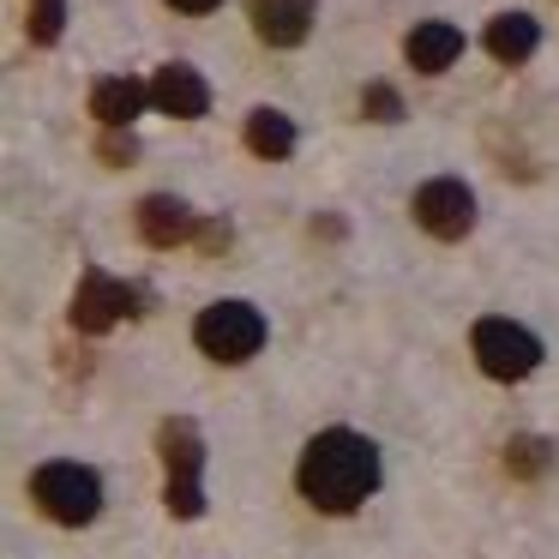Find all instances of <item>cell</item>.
I'll return each instance as SVG.
<instances>
[{"label":"cell","mask_w":559,"mask_h":559,"mask_svg":"<svg viewBox=\"0 0 559 559\" xmlns=\"http://www.w3.org/2000/svg\"><path fill=\"white\" fill-rule=\"evenodd\" d=\"M295 481H301L307 506L343 518V511H355L379 487V451H373V439L349 433V427H325L319 439H307Z\"/></svg>","instance_id":"6da1fadb"},{"label":"cell","mask_w":559,"mask_h":559,"mask_svg":"<svg viewBox=\"0 0 559 559\" xmlns=\"http://www.w3.org/2000/svg\"><path fill=\"white\" fill-rule=\"evenodd\" d=\"M31 499L43 506V518L79 530V523H91L103 511V481L85 463H43V469L31 475Z\"/></svg>","instance_id":"7a4b0ae2"},{"label":"cell","mask_w":559,"mask_h":559,"mask_svg":"<svg viewBox=\"0 0 559 559\" xmlns=\"http://www.w3.org/2000/svg\"><path fill=\"white\" fill-rule=\"evenodd\" d=\"M193 343L211 355V361L241 367V361H253L259 343H265V313H259V307H247V301H217V307H205V313H199Z\"/></svg>","instance_id":"3957f363"},{"label":"cell","mask_w":559,"mask_h":559,"mask_svg":"<svg viewBox=\"0 0 559 559\" xmlns=\"http://www.w3.org/2000/svg\"><path fill=\"white\" fill-rule=\"evenodd\" d=\"M475 361H481L487 379H530L535 367H542V337L523 325H511V319H481L475 325Z\"/></svg>","instance_id":"277c9868"},{"label":"cell","mask_w":559,"mask_h":559,"mask_svg":"<svg viewBox=\"0 0 559 559\" xmlns=\"http://www.w3.org/2000/svg\"><path fill=\"white\" fill-rule=\"evenodd\" d=\"M133 301H139V295L127 289L121 277H109V271H85V277H79V289H73V307H67V313H73V325H79V331H91V337H97V331L121 325V319L133 313Z\"/></svg>","instance_id":"5b68a950"},{"label":"cell","mask_w":559,"mask_h":559,"mask_svg":"<svg viewBox=\"0 0 559 559\" xmlns=\"http://www.w3.org/2000/svg\"><path fill=\"white\" fill-rule=\"evenodd\" d=\"M415 223L439 241H463L475 229V193L463 181H427L415 193Z\"/></svg>","instance_id":"8992f818"},{"label":"cell","mask_w":559,"mask_h":559,"mask_svg":"<svg viewBox=\"0 0 559 559\" xmlns=\"http://www.w3.org/2000/svg\"><path fill=\"white\" fill-rule=\"evenodd\" d=\"M247 19H253V37L271 43V49H295L307 43L319 19V0H247Z\"/></svg>","instance_id":"52a82bcc"},{"label":"cell","mask_w":559,"mask_h":559,"mask_svg":"<svg viewBox=\"0 0 559 559\" xmlns=\"http://www.w3.org/2000/svg\"><path fill=\"white\" fill-rule=\"evenodd\" d=\"M151 103H157L163 115H175V121H199V115L211 109V85L199 79V67L169 61V67H157V79H151Z\"/></svg>","instance_id":"ba28073f"},{"label":"cell","mask_w":559,"mask_h":559,"mask_svg":"<svg viewBox=\"0 0 559 559\" xmlns=\"http://www.w3.org/2000/svg\"><path fill=\"white\" fill-rule=\"evenodd\" d=\"M139 235H145V247H181V241H193L199 235V217L181 205V199H169V193H151L145 205H139Z\"/></svg>","instance_id":"9c48e42d"},{"label":"cell","mask_w":559,"mask_h":559,"mask_svg":"<svg viewBox=\"0 0 559 559\" xmlns=\"http://www.w3.org/2000/svg\"><path fill=\"white\" fill-rule=\"evenodd\" d=\"M403 55H409L415 73H445L463 55V31L445 25V19H427V25H415L409 37H403Z\"/></svg>","instance_id":"30bf717a"},{"label":"cell","mask_w":559,"mask_h":559,"mask_svg":"<svg viewBox=\"0 0 559 559\" xmlns=\"http://www.w3.org/2000/svg\"><path fill=\"white\" fill-rule=\"evenodd\" d=\"M157 451L169 463V481H199V469H205V439H199V427L187 415H169L157 427Z\"/></svg>","instance_id":"8fae6325"},{"label":"cell","mask_w":559,"mask_h":559,"mask_svg":"<svg viewBox=\"0 0 559 559\" xmlns=\"http://www.w3.org/2000/svg\"><path fill=\"white\" fill-rule=\"evenodd\" d=\"M145 103H151V85H139V79H103V85L91 91V115H97L109 133H127Z\"/></svg>","instance_id":"7c38bea8"},{"label":"cell","mask_w":559,"mask_h":559,"mask_svg":"<svg viewBox=\"0 0 559 559\" xmlns=\"http://www.w3.org/2000/svg\"><path fill=\"white\" fill-rule=\"evenodd\" d=\"M535 49H542V25H535L530 13H499L493 25H487V55H493V61L523 67Z\"/></svg>","instance_id":"4fadbf2b"},{"label":"cell","mask_w":559,"mask_h":559,"mask_svg":"<svg viewBox=\"0 0 559 559\" xmlns=\"http://www.w3.org/2000/svg\"><path fill=\"white\" fill-rule=\"evenodd\" d=\"M247 151L265 157V163H283L295 151V121H289V115H277V109H253V115H247Z\"/></svg>","instance_id":"5bb4252c"},{"label":"cell","mask_w":559,"mask_h":559,"mask_svg":"<svg viewBox=\"0 0 559 559\" xmlns=\"http://www.w3.org/2000/svg\"><path fill=\"white\" fill-rule=\"evenodd\" d=\"M547 463H554V445H547V439H511L506 445V469L523 475V481L547 475Z\"/></svg>","instance_id":"9a60e30c"},{"label":"cell","mask_w":559,"mask_h":559,"mask_svg":"<svg viewBox=\"0 0 559 559\" xmlns=\"http://www.w3.org/2000/svg\"><path fill=\"white\" fill-rule=\"evenodd\" d=\"M61 25H67V0H31V19H25V31H31V43H37V49H49V43H61Z\"/></svg>","instance_id":"2e32d148"},{"label":"cell","mask_w":559,"mask_h":559,"mask_svg":"<svg viewBox=\"0 0 559 559\" xmlns=\"http://www.w3.org/2000/svg\"><path fill=\"white\" fill-rule=\"evenodd\" d=\"M361 115L367 121H403V97L391 85H367L361 91Z\"/></svg>","instance_id":"e0dca14e"},{"label":"cell","mask_w":559,"mask_h":559,"mask_svg":"<svg viewBox=\"0 0 559 559\" xmlns=\"http://www.w3.org/2000/svg\"><path fill=\"white\" fill-rule=\"evenodd\" d=\"M163 506H169L175 518H205V487H199V481H169Z\"/></svg>","instance_id":"ac0fdd59"},{"label":"cell","mask_w":559,"mask_h":559,"mask_svg":"<svg viewBox=\"0 0 559 559\" xmlns=\"http://www.w3.org/2000/svg\"><path fill=\"white\" fill-rule=\"evenodd\" d=\"M133 133H109V139H103V157H109V163H133Z\"/></svg>","instance_id":"d6986e66"},{"label":"cell","mask_w":559,"mask_h":559,"mask_svg":"<svg viewBox=\"0 0 559 559\" xmlns=\"http://www.w3.org/2000/svg\"><path fill=\"white\" fill-rule=\"evenodd\" d=\"M199 241H205L211 253H217V247H229V223H205V229H199Z\"/></svg>","instance_id":"ffe728a7"},{"label":"cell","mask_w":559,"mask_h":559,"mask_svg":"<svg viewBox=\"0 0 559 559\" xmlns=\"http://www.w3.org/2000/svg\"><path fill=\"white\" fill-rule=\"evenodd\" d=\"M169 7H175V13H217L223 0H169Z\"/></svg>","instance_id":"44dd1931"}]
</instances>
